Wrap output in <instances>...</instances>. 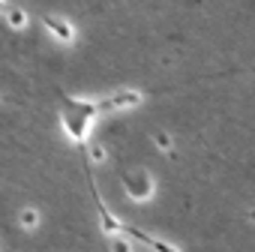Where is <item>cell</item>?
<instances>
[{"mask_svg":"<svg viewBox=\"0 0 255 252\" xmlns=\"http://www.w3.org/2000/svg\"><path fill=\"white\" fill-rule=\"evenodd\" d=\"M42 27H45L48 36H51L54 42H60V45H72V42H75V27H72L66 18H60V15H42Z\"/></svg>","mask_w":255,"mask_h":252,"instance_id":"obj_4","label":"cell"},{"mask_svg":"<svg viewBox=\"0 0 255 252\" xmlns=\"http://www.w3.org/2000/svg\"><path fill=\"white\" fill-rule=\"evenodd\" d=\"M3 12H6V24H9L12 30H24V27H27V21H30L24 9H3Z\"/></svg>","mask_w":255,"mask_h":252,"instance_id":"obj_7","label":"cell"},{"mask_svg":"<svg viewBox=\"0 0 255 252\" xmlns=\"http://www.w3.org/2000/svg\"><path fill=\"white\" fill-rule=\"evenodd\" d=\"M90 159H93V162H102V159H105V150H102L99 144H90Z\"/></svg>","mask_w":255,"mask_h":252,"instance_id":"obj_10","label":"cell"},{"mask_svg":"<svg viewBox=\"0 0 255 252\" xmlns=\"http://www.w3.org/2000/svg\"><path fill=\"white\" fill-rule=\"evenodd\" d=\"M120 183H123V195L129 198V201H135V204L150 201L153 192H156V180H153V174H150L147 168H132V171H126Z\"/></svg>","mask_w":255,"mask_h":252,"instance_id":"obj_2","label":"cell"},{"mask_svg":"<svg viewBox=\"0 0 255 252\" xmlns=\"http://www.w3.org/2000/svg\"><path fill=\"white\" fill-rule=\"evenodd\" d=\"M39 222H42V213H39L33 204H27V207H21V210H18V225H21L24 231H36V228H39Z\"/></svg>","mask_w":255,"mask_h":252,"instance_id":"obj_5","label":"cell"},{"mask_svg":"<svg viewBox=\"0 0 255 252\" xmlns=\"http://www.w3.org/2000/svg\"><path fill=\"white\" fill-rule=\"evenodd\" d=\"M6 9V0H0V12H3Z\"/></svg>","mask_w":255,"mask_h":252,"instance_id":"obj_11","label":"cell"},{"mask_svg":"<svg viewBox=\"0 0 255 252\" xmlns=\"http://www.w3.org/2000/svg\"><path fill=\"white\" fill-rule=\"evenodd\" d=\"M150 249H153V252H180V249H177L174 243H168V240H159V237H153Z\"/></svg>","mask_w":255,"mask_h":252,"instance_id":"obj_9","label":"cell"},{"mask_svg":"<svg viewBox=\"0 0 255 252\" xmlns=\"http://www.w3.org/2000/svg\"><path fill=\"white\" fill-rule=\"evenodd\" d=\"M60 129L63 135L84 147L87 138H90V129H93V123L99 117V102L96 99H81V96H63L60 99Z\"/></svg>","mask_w":255,"mask_h":252,"instance_id":"obj_1","label":"cell"},{"mask_svg":"<svg viewBox=\"0 0 255 252\" xmlns=\"http://www.w3.org/2000/svg\"><path fill=\"white\" fill-rule=\"evenodd\" d=\"M108 252H135V246H132V240L126 237L123 231H117V234L108 237Z\"/></svg>","mask_w":255,"mask_h":252,"instance_id":"obj_6","label":"cell"},{"mask_svg":"<svg viewBox=\"0 0 255 252\" xmlns=\"http://www.w3.org/2000/svg\"><path fill=\"white\" fill-rule=\"evenodd\" d=\"M141 99H144V93H141V90H114L111 96H102V99H96V102H99V114H105V111L138 108V105H141Z\"/></svg>","mask_w":255,"mask_h":252,"instance_id":"obj_3","label":"cell"},{"mask_svg":"<svg viewBox=\"0 0 255 252\" xmlns=\"http://www.w3.org/2000/svg\"><path fill=\"white\" fill-rule=\"evenodd\" d=\"M153 144H156L159 150L171 153V135H168V132H153Z\"/></svg>","mask_w":255,"mask_h":252,"instance_id":"obj_8","label":"cell"}]
</instances>
